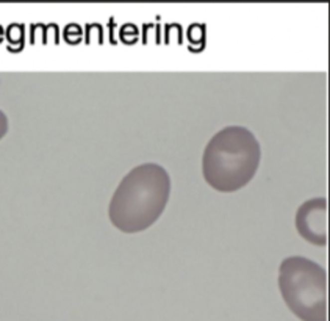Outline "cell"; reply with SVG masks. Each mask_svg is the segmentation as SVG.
Returning <instances> with one entry per match:
<instances>
[{
	"mask_svg": "<svg viewBox=\"0 0 330 321\" xmlns=\"http://www.w3.org/2000/svg\"><path fill=\"white\" fill-rule=\"evenodd\" d=\"M296 230L316 246L327 245V199L313 197L299 205L296 212Z\"/></svg>",
	"mask_w": 330,
	"mask_h": 321,
	"instance_id": "4",
	"label": "cell"
},
{
	"mask_svg": "<svg viewBox=\"0 0 330 321\" xmlns=\"http://www.w3.org/2000/svg\"><path fill=\"white\" fill-rule=\"evenodd\" d=\"M261 146L247 127L227 126L210 138L202 154V175L219 193H235L254 179Z\"/></svg>",
	"mask_w": 330,
	"mask_h": 321,
	"instance_id": "2",
	"label": "cell"
},
{
	"mask_svg": "<svg viewBox=\"0 0 330 321\" xmlns=\"http://www.w3.org/2000/svg\"><path fill=\"white\" fill-rule=\"evenodd\" d=\"M8 129H9V121L8 116L5 115V112L0 108V141L5 138V135L8 134Z\"/></svg>",
	"mask_w": 330,
	"mask_h": 321,
	"instance_id": "5",
	"label": "cell"
},
{
	"mask_svg": "<svg viewBox=\"0 0 330 321\" xmlns=\"http://www.w3.org/2000/svg\"><path fill=\"white\" fill-rule=\"evenodd\" d=\"M172 182L158 163L135 166L122 177L108 204L111 224L124 234H138L154 226L169 202Z\"/></svg>",
	"mask_w": 330,
	"mask_h": 321,
	"instance_id": "1",
	"label": "cell"
},
{
	"mask_svg": "<svg viewBox=\"0 0 330 321\" xmlns=\"http://www.w3.org/2000/svg\"><path fill=\"white\" fill-rule=\"evenodd\" d=\"M279 290L290 311L302 321H327V271L302 256L283 259Z\"/></svg>",
	"mask_w": 330,
	"mask_h": 321,
	"instance_id": "3",
	"label": "cell"
}]
</instances>
